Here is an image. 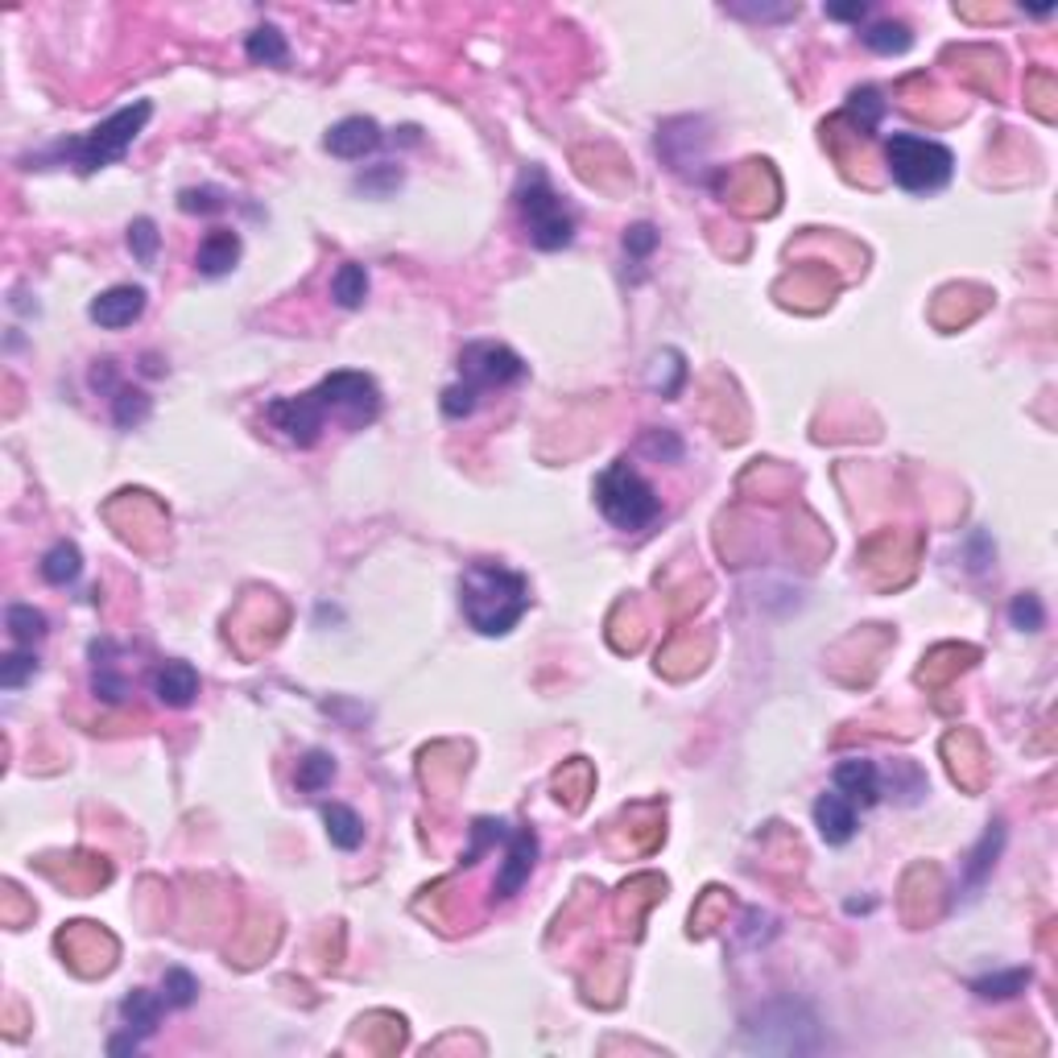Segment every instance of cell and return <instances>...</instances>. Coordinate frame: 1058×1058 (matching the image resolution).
<instances>
[{
  "instance_id": "277c9868",
  "label": "cell",
  "mask_w": 1058,
  "mask_h": 1058,
  "mask_svg": "<svg viewBox=\"0 0 1058 1058\" xmlns=\"http://www.w3.org/2000/svg\"><path fill=\"white\" fill-rule=\"evenodd\" d=\"M153 116V104L149 100H137L128 109L112 112L104 125H95L88 137H75V141H58L50 158H71V166H79L83 174H95L104 166L121 162L128 153V145L141 137L145 121Z\"/></svg>"
},
{
  "instance_id": "7c38bea8",
  "label": "cell",
  "mask_w": 1058,
  "mask_h": 1058,
  "mask_svg": "<svg viewBox=\"0 0 1058 1058\" xmlns=\"http://www.w3.org/2000/svg\"><path fill=\"white\" fill-rule=\"evenodd\" d=\"M815 827H819V835L827 843H847L856 835V807L843 798L840 789H827L815 803Z\"/></svg>"
},
{
  "instance_id": "7a4b0ae2",
  "label": "cell",
  "mask_w": 1058,
  "mask_h": 1058,
  "mask_svg": "<svg viewBox=\"0 0 1058 1058\" xmlns=\"http://www.w3.org/2000/svg\"><path fill=\"white\" fill-rule=\"evenodd\" d=\"M459 608L476 633L504 637L530 612V583L501 562H471L459 579Z\"/></svg>"
},
{
  "instance_id": "5bb4252c",
  "label": "cell",
  "mask_w": 1058,
  "mask_h": 1058,
  "mask_svg": "<svg viewBox=\"0 0 1058 1058\" xmlns=\"http://www.w3.org/2000/svg\"><path fill=\"white\" fill-rule=\"evenodd\" d=\"M170 1009L166 1004L162 992H149V988H137V992H128L125 1001H121V1017H125L128 1034H137V1038H149L158 1025H162V1013Z\"/></svg>"
},
{
  "instance_id": "4fadbf2b",
  "label": "cell",
  "mask_w": 1058,
  "mask_h": 1058,
  "mask_svg": "<svg viewBox=\"0 0 1058 1058\" xmlns=\"http://www.w3.org/2000/svg\"><path fill=\"white\" fill-rule=\"evenodd\" d=\"M153 695L166 707H191L198 695V674L191 662H166L158 674H153Z\"/></svg>"
},
{
  "instance_id": "d6a6232c",
  "label": "cell",
  "mask_w": 1058,
  "mask_h": 1058,
  "mask_svg": "<svg viewBox=\"0 0 1058 1058\" xmlns=\"http://www.w3.org/2000/svg\"><path fill=\"white\" fill-rule=\"evenodd\" d=\"M662 447H665V455H670V459H679V455H682V443H679V439H674V434H670V431H662V434L653 431V434H649V439H646V451H653V455H662Z\"/></svg>"
},
{
  "instance_id": "44dd1931",
  "label": "cell",
  "mask_w": 1058,
  "mask_h": 1058,
  "mask_svg": "<svg viewBox=\"0 0 1058 1058\" xmlns=\"http://www.w3.org/2000/svg\"><path fill=\"white\" fill-rule=\"evenodd\" d=\"M861 37H864V46L877 50V55H906L910 42H914V34H910L906 21H873Z\"/></svg>"
},
{
  "instance_id": "cb8c5ba5",
  "label": "cell",
  "mask_w": 1058,
  "mask_h": 1058,
  "mask_svg": "<svg viewBox=\"0 0 1058 1058\" xmlns=\"http://www.w3.org/2000/svg\"><path fill=\"white\" fill-rule=\"evenodd\" d=\"M4 621H9V633H13L18 646H34V641H42V633H46V616L37 608H30V604H13V608L4 612Z\"/></svg>"
},
{
  "instance_id": "8992f818",
  "label": "cell",
  "mask_w": 1058,
  "mask_h": 1058,
  "mask_svg": "<svg viewBox=\"0 0 1058 1058\" xmlns=\"http://www.w3.org/2000/svg\"><path fill=\"white\" fill-rule=\"evenodd\" d=\"M885 162L901 191L910 195H931L943 191L955 174V153L943 141L918 137V133H894L885 141Z\"/></svg>"
},
{
  "instance_id": "f546056e",
  "label": "cell",
  "mask_w": 1058,
  "mask_h": 1058,
  "mask_svg": "<svg viewBox=\"0 0 1058 1058\" xmlns=\"http://www.w3.org/2000/svg\"><path fill=\"white\" fill-rule=\"evenodd\" d=\"M852 112H856V116L864 112L861 128H864V133H873V128L880 125V116H885V100H880V91L877 88L852 91Z\"/></svg>"
},
{
  "instance_id": "9a60e30c",
  "label": "cell",
  "mask_w": 1058,
  "mask_h": 1058,
  "mask_svg": "<svg viewBox=\"0 0 1058 1058\" xmlns=\"http://www.w3.org/2000/svg\"><path fill=\"white\" fill-rule=\"evenodd\" d=\"M236 261H240V236L228 232V228L207 232V240L198 244V257H195L203 277H224V273L236 270Z\"/></svg>"
},
{
  "instance_id": "2e32d148",
  "label": "cell",
  "mask_w": 1058,
  "mask_h": 1058,
  "mask_svg": "<svg viewBox=\"0 0 1058 1058\" xmlns=\"http://www.w3.org/2000/svg\"><path fill=\"white\" fill-rule=\"evenodd\" d=\"M1001 843H1004V827L992 823V827L985 831V840L971 847L968 864H964V889H968V894H976V889L985 885V877L992 873L997 856H1001Z\"/></svg>"
},
{
  "instance_id": "ac0fdd59",
  "label": "cell",
  "mask_w": 1058,
  "mask_h": 1058,
  "mask_svg": "<svg viewBox=\"0 0 1058 1058\" xmlns=\"http://www.w3.org/2000/svg\"><path fill=\"white\" fill-rule=\"evenodd\" d=\"M79 571H83V555H79V546H75V542H58V546H50V550H46V558H42V579H46V583H55V588H67V583H75V579H79Z\"/></svg>"
},
{
  "instance_id": "4dcf8cb0",
  "label": "cell",
  "mask_w": 1058,
  "mask_h": 1058,
  "mask_svg": "<svg viewBox=\"0 0 1058 1058\" xmlns=\"http://www.w3.org/2000/svg\"><path fill=\"white\" fill-rule=\"evenodd\" d=\"M653 249H658V232H653V224H633V228L625 232V252L633 257V261H646Z\"/></svg>"
},
{
  "instance_id": "4316f807",
  "label": "cell",
  "mask_w": 1058,
  "mask_h": 1058,
  "mask_svg": "<svg viewBox=\"0 0 1058 1058\" xmlns=\"http://www.w3.org/2000/svg\"><path fill=\"white\" fill-rule=\"evenodd\" d=\"M34 674H37V658L34 653H25V649L9 653V658L0 662V686H4V691H18V686H25Z\"/></svg>"
},
{
  "instance_id": "8fae6325",
  "label": "cell",
  "mask_w": 1058,
  "mask_h": 1058,
  "mask_svg": "<svg viewBox=\"0 0 1058 1058\" xmlns=\"http://www.w3.org/2000/svg\"><path fill=\"white\" fill-rule=\"evenodd\" d=\"M835 789L852 807H877L880 803V770L864 756H852V761H840L835 765Z\"/></svg>"
},
{
  "instance_id": "5b68a950",
  "label": "cell",
  "mask_w": 1058,
  "mask_h": 1058,
  "mask_svg": "<svg viewBox=\"0 0 1058 1058\" xmlns=\"http://www.w3.org/2000/svg\"><path fill=\"white\" fill-rule=\"evenodd\" d=\"M517 212H521V228L530 236V244L542 252L567 249L574 240V216L571 207L558 198V191L550 186L546 170L530 166L517 182Z\"/></svg>"
},
{
  "instance_id": "1f68e13d",
  "label": "cell",
  "mask_w": 1058,
  "mask_h": 1058,
  "mask_svg": "<svg viewBox=\"0 0 1058 1058\" xmlns=\"http://www.w3.org/2000/svg\"><path fill=\"white\" fill-rule=\"evenodd\" d=\"M179 207L182 212H219L224 207V191H216V186H203V191H182L179 195Z\"/></svg>"
},
{
  "instance_id": "ffe728a7",
  "label": "cell",
  "mask_w": 1058,
  "mask_h": 1058,
  "mask_svg": "<svg viewBox=\"0 0 1058 1058\" xmlns=\"http://www.w3.org/2000/svg\"><path fill=\"white\" fill-rule=\"evenodd\" d=\"M244 50H249L252 62H265V67H286L289 58L286 34H282L277 25H257L249 34V42H244Z\"/></svg>"
},
{
  "instance_id": "484cf974",
  "label": "cell",
  "mask_w": 1058,
  "mask_h": 1058,
  "mask_svg": "<svg viewBox=\"0 0 1058 1058\" xmlns=\"http://www.w3.org/2000/svg\"><path fill=\"white\" fill-rule=\"evenodd\" d=\"M116 406H112V413H116V426H141L145 418H149V397L141 394V389H121V394L112 397Z\"/></svg>"
},
{
  "instance_id": "e0dca14e",
  "label": "cell",
  "mask_w": 1058,
  "mask_h": 1058,
  "mask_svg": "<svg viewBox=\"0 0 1058 1058\" xmlns=\"http://www.w3.org/2000/svg\"><path fill=\"white\" fill-rule=\"evenodd\" d=\"M323 823H327V840L335 843L340 852H356L360 843H364V823H360V815L352 807H343V803H327Z\"/></svg>"
},
{
  "instance_id": "83f0119b",
  "label": "cell",
  "mask_w": 1058,
  "mask_h": 1058,
  "mask_svg": "<svg viewBox=\"0 0 1058 1058\" xmlns=\"http://www.w3.org/2000/svg\"><path fill=\"white\" fill-rule=\"evenodd\" d=\"M128 252H133L141 265H149V261L158 257V228H153V219H133V228H128Z\"/></svg>"
},
{
  "instance_id": "d6986e66",
  "label": "cell",
  "mask_w": 1058,
  "mask_h": 1058,
  "mask_svg": "<svg viewBox=\"0 0 1058 1058\" xmlns=\"http://www.w3.org/2000/svg\"><path fill=\"white\" fill-rule=\"evenodd\" d=\"M331 298H335V306H343V310L364 306V298H368V270L356 265V261L340 265L335 277H331Z\"/></svg>"
},
{
  "instance_id": "d4e9b609",
  "label": "cell",
  "mask_w": 1058,
  "mask_h": 1058,
  "mask_svg": "<svg viewBox=\"0 0 1058 1058\" xmlns=\"http://www.w3.org/2000/svg\"><path fill=\"white\" fill-rule=\"evenodd\" d=\"M162 997L170 1009H191L198 997V980L186 968H170L162 980Z\"/></svg>"
},
{
  "instance_id": "7402d4cb",
  "label": "cell",
  "mask_w": 1058,
  "mask_h": 1058,
  "mask_svg": "<svg viewBox=\"0 0 1058 1058\" xmlns=\"http://www.w3.org/2000/svg\"><path fill=\"white\" fill-rule=\"evenodd\" d=\"M331 777H335V756L323 753V749H315V753H306L303 761H298V789H306V794H319V789L331 786Z\"/></svg>"
},
{
  "instance_id": "ba28073f",
  "label": "cell",
  "mask_w": 1058,
  "mask_h": 1058,
  "mask_svg": "<svg viewBox=\"0 0 1058 1058\" xmlns=\"http://www.w3.org/2000/svg\"><path fill=\"white\" fill-rule=\"evenodd\" d=\"M534 861H538V835H534L530 827L509 831V835H504V864L501 873H497V897H501V901L521 894V885L534 873Z\"/></svg>"
},
{
  "instance_id": "f1b7e54d",
  "label": "cell",
  "mask_w": 1058,
  "mask_h": 1058,
  "mask_svg": "<svg viewBox=\"0 0 1058 1058\" xmlns=\"http://www.w3.org/2000/svg\"><path fill=\"white\" fill-rule=\"evenodd\" d=\"M1009 621H1013V628H1025V633H1038V628L1046 625V612H1042V600H1038V595H1017V600L1009 604Z\"/></svg>"
},
{
  "instance_id": "30bf717a",
  "label": "cell",
  "mask_w": 1058,
  "mask_h": 1058,
  "mask_svg": "<svg viewBox=\"0 0 1058 1058\" xmlns=\"http://www.w3.org/2000/svg\"><path fill=\"white\" fill-rule=\"evenodd\" d=\"M327 149L335 153V158H348V162H356V158H364V153H373L380 145V125L373 121V116H343L340 125L327 133Z\"/></svg>"
},
{
  "instance_id": "836d02e7",
  "label": "cell",
  "mask_w": 1058,
  "mask_h": 1058,
  "mask_svg": "<svg viewBox=\"0 0 1058 1058\" xmlns=\"http://www.w3.org/2000/svg\"><path fill=\"white\" fill-rule=\"evenodd\" d=\"M864 13H868V4H831V9H827V18H840V21H861Z\"/></svg>"
},
{
  "instance_id": "52a82bcc",
  "label": "cell",
  "mask_w": 1058,
  "mask_h": 1058,
  "mask_svg": "<svg viewBox=\"0 0 1058 1058\" xmlns=\"http://www.w3.org/2000/svg\"><path fill=\"white\" fill-rule=\"evenodd\" d=\"M595 501H600V513H604L616 530H646V525H653L658 513H662L658 492L649 488V480L628 464V459H616V464H608L600 471Z\"/></svg>"
},
{
  "instance_id": "603a6c76",
  "label": "cell",
  "mask_w": 1058,
  "mask_h": 1058,
  "mask_svg": "<svg viewBox=\"0 0 1058 1058\" xmlns=\"http://www.w3.org/2000/svg\"><path fill=\"white\" fill-rule=\"evenodd\" d=\"M1025 985H1029V968H1013V971H1001V976H980V980H971V992L985 997V1001H1004V997L1025 992Z\"/></svg>"
},
{
  "instance_id": "3957f363",
  "label": "cell",
  "mask_w": 1058,
  "mask_h": 1058,
  "mask_svg": "<svg viewBox=\"0 0 1058 1058\" xmlns=\"http://www.w3.org/2000/svg\"><path fill=\"white\" fill-rule=\"evenodd\" d=\"M521 377H525V360L513 348L492 340L467 343L459 352V385H451L443 394V413L447 418H467L476 410V401H480L485 389H504V385H513Z\"/></svg>"
},
{
  "instance_id": "9c48e42d",
  "label": "cell",
  "mask_w": 1058,
  "mask_h": 1058,
  "mask_svg": "<svg viewBox=\"0 0 1058 1058\" xmlns=\"http://www.w3.org/2000/svg\"><path fill=\"white\" fill-rule=\"evenodd\" d=\"M141 310H145L141 286H112V289H104L100 298H91V306H88L91 323H100L104 331L133 327L137 319H141Z\"/></svg>"
},
{
  "instance_id": "6da1fadb",
  "label": "cell",
  "mask_w": 1058,
  "mask_h": 1058,
  "mask_svg": "<svg viewBox=\"0 0 1058 1058\" xmlns=\"http://www.w3.org/2000/svg\"><path fill=\"white\" fill-rule=\"evenodd\" d=\"M270 422L289 439L294 447H315L323 434L327 418H340L348 431H364L368 422H377L380 413V389L364 373H331L310 394L277 397L270 401Z\"/></svg>"
}]
</instances>
